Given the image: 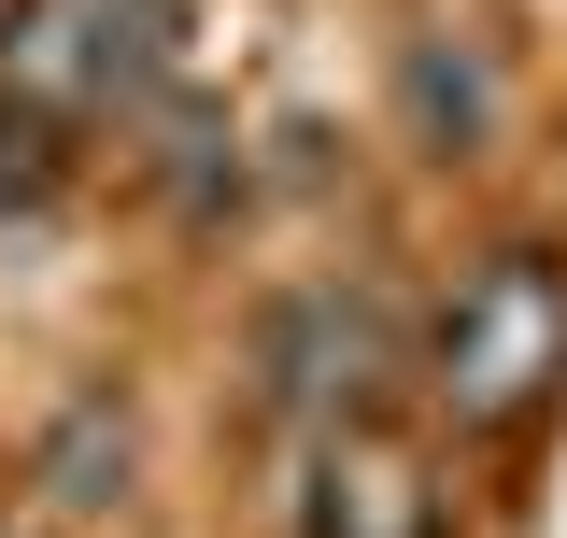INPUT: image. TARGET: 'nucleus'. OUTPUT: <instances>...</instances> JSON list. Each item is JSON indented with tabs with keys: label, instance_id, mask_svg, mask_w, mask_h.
Listing matches in <instances>:
<instances>
[{
	"label": "nucleus",
	"instance_id": "obj_3",
	"mask_svg": "<svg viewBox=\"0 0 567 538\" xmlns=\"http://www.w3.org/2000/svg\"><path fill=\"white\" fill-rule=\"evenodd\" d=\"M312 538H412V482L383 454H327L312 468Z\"/></svg>",
	"mask_w": 567,
	"mask_h": 538
},
{
	"label": "nucleus",
	"instance_id": "obj_2",
	"mask_svg": "<svg viewBox=\"0 0 567 538\" xmlns=\"http://www.w3.org/2000/svg\"><path fill=\"white\" fill-rule=\"evenodd\" d=\"M128 468H142L128 411H114V397H71V411H58V439H43V468H29V496H43L58 525H100V510L128 496Z\"/></svg>",
	"mask_w": 567,
	"mask_h": 538
},
{
	"label": "nucleus",
	"instance_id": "obj_4",
	"mask_svg": "<svg viewBox=\"0 0 567 538\" xmlns=\"http://www.w3.org/2000/svg\"><path fill=\"white\" fill-rule=\"evenodd\" d=\"M412 114H425V128H454V142H468V128H483V71L425 43V58H412Z\"/></svg>",
	"mask_w": 567,
	"mask_h": 538
},
{
	"label": "nucleus",
	"instance_id": "obj_1",
	"mask_svg": "<svg viewBox=\"0 0 567 538\" xmlns=\"http://www.w3.org/2000/svg\"><path fill=\"white\" fill-rule=\"evenodd\" d=\"M567 354V283L539 256H496L468 298H454V340H440V369H454V397L468 411H511L539 369Z\"/></svg>",
	"mask_w": 567,
	"mask_h": 538
}]
</instances>
